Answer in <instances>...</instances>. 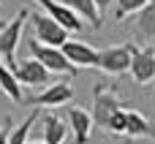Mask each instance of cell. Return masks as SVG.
I'll list each match as a JSON object with an SVG mask.
<instances>
[{"mask_svg": "<svg viewBox=\"0 0 155 144\" xmlns=\"http://www.w3.org/2000/svg\"><path fill=\"white\" fill-rule=\"evenodd\" d=\"M120 109H125V103H120L117 93H114L109 84L98 82V84L93 87V125H101V128L106 131L109 120H112Z\"/></svg>", "mask_w": 155, "mask_h": 144, "instance_id": "6da1fadb", "label": "cell"}, {"mask_svg": "<svg viewBox=\"0 0 155 144\" xmlns=\"http://www.w3.org/2000/svg\"><path fill=\"white\" fill-rule=\"evenodd\" d=\"M27 49H30V57H33V60H38L49 74H65V76H71V79L79 74V68H74V65L68 63V57L63 54V49L44 46V44H38L35 38H33V41H27Z\"/></svg>", "mask_w": 155, "mask_h": 144, "instance_id": "7a4b0ae2", "label": "cell"}, {"mask_svg": "<svg viewBox=\"0 0 155 144\" xmlns=\"http://www.w3.org/2000/svg\"><path fill=\"white\" fill-rule=\"evenodd\" d=\"M27 19H30V11L27 8H19L16 16L11 22H5V27L0 30V57H3V63L8 68L16 63V46L22 41V27H25Z\"/></svg>", "mask_w": 155, "mask_h": 144, "instance_id": "3957f363", "label": "cell"}, {"mask_svg": "<svg viewBox=\"0 0 155 144\" xmlns=\"http://www.w3.org/2000/svg\"><path fill=\"white\" fill-rule=\"evenodd\" d=\"M30 22H33V30H35V41L44 44V46H54V49H63V44H68V30L63 25H57L52 16H46L44 11H30Z\"/></svg>", "mask_w": 155, "mask_h": 144, "instance_id": "277c9868", "label": "cell"}, {"mask_svg": "<svg viewBox=\"0 0 155 144\" xmlns=\"http://www.w3.org/2000/svg\"><path fill=\"white\" fill-rule=\"evenodd\" d=\"M131 60H134V46L131 44H117V46H106L98 52V68L106 76H120L131 71Z\"/></svg>", "mask_w": 155, "mask_h": 144, "instance_id": "5b68a950", "label": "cell"}, {"mask_svg": "<svg viewBox=\"0 0 155 144\" xmlns=\"http://www.w3.org/2000/svg\"><path fill=\"white\" fill-rule=\"evenodd\" d=\"M11 71H14L16 82H19L22 87H44V90H46V87H49L46 82H52V74H49L38 60H33V57L14 63V65H11Z\"/></svg>", "mask_w": 155, "mask_h": 144, "instance_id": "8992f818", "label": "cell"}, {"mask_svg": "<svg viewBox=\"0 0 155 144\" xmlns=\"http://www.w3.org/2000/svg\"><path fill=\"white\" fill-rule=\"evenodd\" d=\"M38 5H41V11L46 14V16H52L57 25H63L68 33H82L84 30V22L71 11V8H65L60 0H35Z\"/></svg>", "mask_w": 155, "mask_h": 144, "instance_id": "52a82bcc", "label": "cell"}, {"mask_svg": "<svg viewBox=\"0 0 155 144\" xmlns=\"http://www.w3.org/2000/svg\"><path fill=\"white\" fill-rule=\"evenodd\" d=\"M136 84H147L155 79V46H142L134 49V60H131V71Z\"/></svg>", "mask_w": 155, "mask_h": 144, "instance_id": "ba28073f", "label": "cell"}, {"mask_svg": "<svg viewBox=\"0 0 155 144\" xmlns=\"http://www.w3.org/2000/svg\"><path fill=\"white\" fill-rule=\"evenodd\" d=\"M98 52L101 49H93L84 41H71L68 38V44H63V54L68 57V63L74 68H98Z\"/></svg>", "mask_w": 155, "mask_h": 144, "instance_id": "9c48e42d", "label": "cell"}, {"mask_svg": "<svg viewBox=\"0 0 155 144\" xmlns=\"http://www.w3.org/2000/svg\"><path fill=\"white\" fill-rule=\"evenodd\" d=\"M74 98V87L68 82H52L44 93L33 95L27 103H33L35 109L38 106H68V101Z\"/></svg>", "mask_w": 155, "mask_h": 144, "instance_id": "30bf717a", "label": "cell"}, {"mask_svg": "<svg viewBox=\"0 0 155 144\" xmlns=\"http://www.w3.org/2000/svg\"><path fill=\"white\" fill-rule=\"evenodd\" d=\"M68 128L74 131V142L76 144H87L90 142V133H93V114L87 109H79V106H68Z\"/></svg>", "mask_w": 155, "mask_h": 144, "instance_id": "8fae6325", "label": "cell"}, {"mask_svg": "<svg viewBox=\"0 0 155 144\" xmlns=\"http://www.w3.org/2000/svg\"><path fill=\"white\" fill-rule=\"evenodd\" d=\"M125 136L128 139H155V131L142 112L125 106Z\"/></svg>", "mask_w": 155, "mask_h": 144, "instance_id": "7c38bea8", "label": "cell"}, {"mask_svg": "<svg viewBox=\"0 0 155 144\" xmlns=\"http://www.w3.org/2000/svg\"><path fill=\"white\" fill-rule=\"evenodd\" d=\"M134 27H136V35H139L147 46H153V41H155V0L136 14Z\"/></svg>", "mask_w": 155, "mask_h": 144, "instance_id": "4fadbf2b", "label": "cell"}, {"mask_svg": "<svg viewBox=\"0 0 155 144\" xmlns=\"http://www.w3.org/2000/svg\"><path fill=\"white\" fill-rule=\"evenodd\" d=\"M0 93L3 95H8L14 103H25V95H22V84L16 82V76H14V71L3 63V57H0Z\"/></svg>", "mask_w": 155, "mask_h": 144, "instance_id": "5bb4252c", "label": "cell"}, {"mask_svg": "<svg viewBox=\"0 0 155 144\" xmlns=\"http://www.w3.org/2000/svg\"><path fill=\"white\" fill-rule=\"evenodd\" d=\"M65 8H71L82 22L87 19L90 22V27H101V14H98V8H95V3L93 0H60Z\"/></svg>", "mask_w": 155, "mask_h": 144, "instance_id": "9a60e30c", "label": "cell"}, {"mask_svg": "<svg viewBox=\"0 0 155 144\" xmlns=\"http://www.w3.org/2000/svg\"><path fill=\"white\" fill-rule=\"evenodd\" d=\"M44 142L46 144H63L65 142V133H68V123L54 117V114H46L44 117Z\"/></svg>", "mask_w": 155, "mask_h": 144, "instance_id": "2e32d148", "label": "cell"}, {"mask_svg": "<svg viewBox=\"0 0 155 144\" xmlns=\"http://www.w3.org/2000/svg\"><path fill=\"white\" fill-rule=\"evenodd\" d=\"M35 120H38V109H30V114L25 117V123L16 125V128H11V133H8V144H27V136H30Z\"/></svg>", "mask_w": 155, "mask_h": 144, "instance_id": "e0dca14e", "label": "cell"}, {"mask_svg": "<svg viewBox=\"0 0 155 144\" xmlns=\"http://www.w3.org/2000/svg\"><path fill=\"white\" fill-rule=\"evenodd\" d=\"M153 0H114V19H125L128 14H139Z\"/></svg>", "mask_w": 155, "mask_h": 144, "instance_id": "ac0fdd59", "label": "cell"}, {"mask_svg": "<svg viewBox=\"0 0 155 144\" xmlns=\"http://www.w3.org/2000/svg\"><path fill=\"white\" fill-rule=\"evenodd\" d=\"M106 133H112V136H125V109H120V112L109 120Z\"/></svg>", "mask_w": 155, "mask_h": 144, "instance_id": "d6986e66", "label": "cell"}, {"mask_svg": "<svg viewBox=\"0 0 155 144\" xmlns=\"http://www.w3.org/2000/svg\"><path fill=\"white\" fill-rule=\"evenodd\" d=\"M11 117H5V125L0 128V144H8V133H11Z\"/></svg>", "mask_w": 155, "mask_h": 144, "instance_id": "ffe728a7", "label": "cell"}, {"mask_svg": "<svg viewBox=\"0 0 155 144\" xmlns=\"http://www.w3.org/2000/svg\"><path fill=\"white\" fill-rule=\"evenodd\" d=\"M93 3H95V8H98V14H101V16L112 8V0H93Z\"/></svg>", "mask_w": 155, "mask_h": 144, "instance_id": "44dd1931", "label": "cell"}, {"mask_svg": "<svg viewBox=\"0 0 155 144\" xmlns=\"http://www.w3.org/2000/svg\"><path fill=\"white\" fill-rule=\"evenodd\" d=\"M27 144H46V142H27Z\"/></svg>", "mask_w": 155, "mask_h": 144, "instance_id": "7402d4cb", "label": "cell"}, {"mask_svg": "<svg viewBox=\"0 0 155 144\" xmlns=\"http://www.w3.org/2000/svg\"><path fill=\"white\" fill-rule=\"evenodd\" d=\"M3 27H5V22H3V19H0V30H3Z\"/></svg>", "mask_w": 155, "mask_h": 144, "instance_id": "603a6c76", "label": "cell"}, {"mask_svg": "<svg viewBox=\"0 0 155 144\" xmlns=\"http://www.w3.org/2000/svg\"><path fill=\"white\" fill-rule=\"evenodd\" d=\"M3 3H5V0H0V5H3Z\"/></svg>", "mask_w": 155, "mask_h": 144, "instance_id": "cb8c5ba5", "label": "cell"}]
</instances>
